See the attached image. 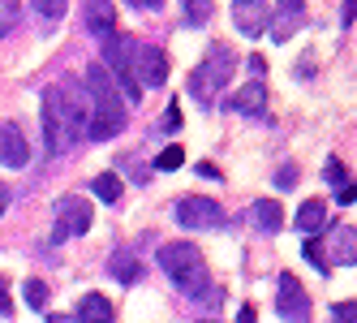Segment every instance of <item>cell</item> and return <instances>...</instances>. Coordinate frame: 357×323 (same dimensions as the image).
I'll use <instances>...</instances> for the list:
<instances>
[{"instance_id":"obj_1","label":"cell","mask_w":357,"mask_h":323,"mask_svg":"<svg viewBox=\"0 0 357 323\" xmlns=\"http://www.w3.org/2000/svg\"><path fill=\"white\" fill-rule=\"evenodd\" d=\"M160 267H164V276L190 297V302H202V306L220 310L224 293H220V285H211L207 259H202V250H198L194 241H168V246H160Z\"/></svg>"},{"instance_id":"obj_2","label":"cell","mask_w":357,"mask_h":323,"mask_svg":"<svg viewBox=\"0 0 357 323\" xmlns=\"http://www.w3.org/2000/svg\"><path fill=\"white\" fill-rule=\"evenodd\" d=\"M82 87H86V99H91V130H86V138H95V142L121 138L125 126H130V108H125V99L116 95L108 69L99 65V61H91Z\"/></svg>"},{"instance_id":"obj_3","label":"cell","mask_w":357,"mask_h":323,"mask_svg":"<svg viewBox=\"0 0 357 323\" xmlns=\"http://www.w3.org/2000/svg\"><path fill=\"white\" fill-rule=\"evenodd\" d=\"M233 69H237V52L228 43H211V52L202 57V65L190 73V95L198 99L202 108H211L215 95L233 82Z\"/></svg>"},{"instance_id":"obj_4","label":"cell","mask_w":357,"mask_h":323,"mask_svg":"<svg viewBox=\"0 0 357 323\" xmlns=\"http://www.w3.org/2000/svg\"><path fill=\"white\" fill-rule=\"evenodd\" d=\"M134 39L130 35H121V31H112V35H104V65L108 69V78H112V87H116V95L125 99V108L130 104H142V87H138V78H134Z\"/></svg>"},{"instance_id":"obj_5","label":"cell","mask_w":357,"mask_h":323,"mask_svg":"<svg viewBox=\"0 0 357 323\" xmlns=\"http://www.w3.org/2000/svg\"><path fill=\"white\" fill-rule=\"evenodd\" d=\"M52 241L61 246V241H69V237H82V233H91V225H95V216H91V203L86 198H73V194H65V198H56V207H52Z\"/></svg>"},{"instance_id":"obj_6","label":"cell","mask_w":357,"mask_h":323,"mask_svg":"<svg viewBox=\"0 0 357 323\" xmlns=\"http://www.w3.org/2000/svg\"><path fill=\"white\" fill-rule=\"evenodd\" d=\"M56 87H61V112H65V138L73 147L91 130V99H86V87L78 82H56Z\"/></svg>"},{"instance_id":"obj_7","label":"cell","mask_w":357,"mask_h":323,"mask_svg":"<svg viewBox=\"0 0 357 323\" xmlns=\"http://www.w3.org/2000/svg\"><path fill=\"white\" fill-rule=\"evenodd\" d=\"M275 315L284 323H310V293L301 289L293 271H280L275 280Z\"/></svg>"},{"instance_id":"obj_8","label":"cell","mask_w":357,"mask_h":323,"mask_svg":"<svg viewBox=\"0 0 357 323\" xmlns=\"http://www.w3.org/2000/svg\"><path fill=\"white\" fill-rule=\"evenodd\" d=\"M172 220L181 229H224V207L215 203V198L190 194V198H181V203L172 207Z\"/></svg>"},{"instance_id":"obj_9","label":"cell","mask_w":357,"mask_h":323,"mask_svg":"<svg viewBox=\"0 0 357 323\" xmlns=\"http://www.w3.org/2000/svg\"><path fill=\"white\" fill-rule=\"evenodd\" d=\"M65 147H69V138H65L61 87H47V91H43V151L56 160V156H65Z\"/></svg>"},{"instance_id":"obj_10","label":"cell","mask_w":357,"mask_h":323,"mask_svg":"<svg viewBox=\"0 0 357 323\" xmlns=\"http://www.w3.org/2000/svg\"><path fill=\"white\" fill-rule=\"evenodd\" d=\"M134 78H138L142 91L168 82V52H164V47H155V43L134 47Z\"/></svg>"},{"instance_id":"obj_11","label":"cell","mask_w":357,"mask_h":323,"mask_svg":"<svg viewBox=\"0 0 357 323\" xmlns=\"http://www.w3.org/2000/svg\"><path fill=\"white\" fill-rule=\"evenodd\" d=\"M0 164L5 168H26L31 164V142L17 121H0Z\"/></svg>"},{"instance_id":"obj_12","label":"cell","mask_w":357,"mask_h":323,"mask_svg":"<svg viewBox=\"0 0 357 323\" xmlns=\"http://www.w3.org/2000/svg\"><path fill=\"white\" fill-rule=\"evenodd\" d=\"M267 22H271V5H263V0H237L233 5V27L245 39H259L267 31Z\"/></svg>"},{"instance_id":"obj_13","label":"cell","mask_w":357,"mask_h":323,"mask_svg":"<svg viewBox=\"0 0 357 323\" xmlns=\"http://www.w3.org/2000/svg\"><path fill=\"white\" fill-rule=\"evenodd\" d=\"M241 225H254L259 233H280L284 229V207H280V198H259L241 211Z\"/></svg>"},{"instance_id":"obj_14","label":"cell","mask_w":357,"mask_h":323,"mask_svg":"<svg viewBox=\"0 0 357 323\" xmlns=\"http://www.w3.org/2000/svg\"><path fill=\"white\" fill-rule=\"evenodd\" d=\"M305 27V5L301 0H284V5H271V22H267V31H271V39H280L284 43L293 31H301Z\"/></svg>"},{"instance_id":"obj_15","label":"cell","mask_w":357,"mask_h":323,"mask_svg":"<svg viewBox=\"0 0 357 323\" xmlns=\"http://www.w3.org/2000/svg\"><path fill=\"white\" fill-rule=\"evenodd\" d=\"M228 108H237V112H245V117H263V121H267V82H263V78L245 82Z\"/></svg>"},{"instance_id":"obj_16","label":"cell","mask_w":357,"mask_h":323,"mask_svg":"<svg viewBox=\"0 0 357 323\" xmlns=\"http://www.w3.org/2000/svg\"><path fill=\"white\" fill-rule=\"evenodd\" d=\"M293 229H301L305 237H319L327 229V203L323 198H305V203L297 207V225Z\"/></svg>"},{"instance_id":"obj_17","label":"cell","mask_w":357,"mask_h":323,"mask_svg":"<svg viewBox=\"0 0 357 323\" xmlns=\"http://www.w3.org/2000/svg\"><path fill=\"white\" fill-rule=\"evenodd\" d=\"M108 271L121 280V285H138V276H142V267H138V259H134V250L130 246H121V250H112V259H108Z\"/></svg>"},{"instance_id":"obj_18","label":"cell","mask_w":357,"mask_h":323,"mask_svg":"<svg viewBox=\"0 0 357 323\" xmlns=\"http://www.w3.org/2000/svg\"><path fill=\"white\" fill-rule=\"evenodd\" d=\"M78 323H112V306L104 293H86L78 302Z\"/></svg>"},{"instance_id":"obj_19","label":"cell","mask_w":357,"mask_h":323,"mask_svg":"<svg viewBox=\"0 0 357 323\" xmlns=\"http://www.w3.org/2000/svg\"><path fill=\"white\" fill-rule=\"evenodd\" d=\"M82 13H86V27H91L99 39L112 35V17H116L112 5H104V0H91V5H82Z\"/></svg>"},{"instance_id":"obj_20","label":"cell","mask_w":357,"mask_h":323,"mask_svg":"<svg viewBox=\"0 0 357 323\" xmlns=\"http://www.w3.org/2000/svg\"><path fill=\"white\" fill-rule=\"evenodd\" d=\"M331 241H336V263L353 267V255H357V241H353V229L336 225V229H331Z\"/></svg>"},{"instance_id":"obj_21","label":"cell","mask_w":357,"mask_h":323,"mask_svg":"<svg viewBox=\"0 0 357 323\" xmlns=\"http://www.w3.org/2000/svg\"><path fill=\"white\" fill-rule=\"evenodd\" d=\"M91 190H95V198H104V203H116L121 198V177L116 172H99V177L91 181Z\"/></svg>"},{"instance_id":"obj_22","label":"cell","mask_w":357,"mask_h":323,"mask_svg":"<svg viewBox=\"0 0 357 323\" xmlns=\"http://www.w3.org/2000/svg\"><path fill=\"white\" fill-rule=\"evenodd\" d=\"M301 259L310 263L319 276H327L331 271V263H327V255H323V246H319V237H305V246H301Z\"/></svg>"},{"instance_id":"obj_23","label":"cell","mask_w":357,"mask_h":323,"mask_svg":"<svg viewBox=\"0 0 357 323\" xmlns=\"http://www.w3.org/2000/svg\"><path fill=\"white\" fill-rule=\"evenodd\" d=\"M22 293H26V306H35V310H43V306H47V297H52L43 280H26V285H22Z\"/></svg>"},{"instance_id":"obj_24","label":"cell","mask_w":357,"mask_h":323,"mask_svg":"<svg viewBox=\"0 0 357 323\" xmlns=\"http://www.w3.org/2000/svg\"><path fill=\"white\" fill-rule=\"evenodd\" d=\"M323 177H327V181H331V186H336V194H340V190H344V186H353V181H349V172H344V164H340V160H336V156H331V160H327V164H323Z\"/></svg>"},{"instance_id":"obj_25","label":"cell","mask_w":357,"mask_h":323,"mask_svg":"<svg viewBox=\"0 0 357 323\" xmlns=\"http://www.w3.org/2000/svg\"><path fill=\"white\" fill-rule=\"evenodd\" d=\"M185 164V151H181V147H164V151L155 156V168L160 172H172V168H181Z\"/></svg>"},{"instance_id":"obj_26","label":"cell","mask_w":357,"mask_h":323,"mask_svg":"<svg viewBox=\"0 0 357 323\" xmlns=\"http://www.w3.org/2000/svg\"><path fill=\"white\" fill-rule=\"evenodd\" d=\"M116 164H121L125 172H130V177H134L138 186H146V181H151V168H142V164H138L134 156H116Z\"/></svg>"},{"instance_id":"obj_27","label":"cell","mask_w":357,"mask_h":323,"mask_svg":"<svg viewBox=\"0 0 357 323\" xmlns=\"http://www.w3.org/2000/svg\"><path fill=\"white\" fill-rule=\"evenodd\" d=\"M181 13H185V27H202L211 17V5H194L190 0V5H181Z\"/></svg>"},{"instance_id":"obj_28","label":"cell","mask_w":357,"mask_h":323,"mask_svg":"<svg viewBox=\"0 0 357 323\" xmlns=\"http://www.w3.org/2000/svg\"><path fill=\"white\" fill-rule=\"evenodd\" d=\"M331 323H357V302H353V297L331 306Z\"/></svg>"},{"instance_id":"obj_29","label":"cell","mask_w":357,"mask_h":323,"mask_svg":"<svg viewBox=\"0 0 357 323\" xmlns=\"http://www.w3.org/2000/svg\"><path fill=\"white\" fill-rule=\"evenodd\" d=\"M39 17H47V22H56V17H65L69 13V5H61V0H43V5H31Z\"/></svg>"},{"instance_id":"obj_30","label":"cell","mask_w":357,"mask_h":323,"mask_svg":"<svg viewBox=\"0 0 357 323\" xmlns=\"http://www.w3.org/2000/svg\"><path fill=\"white\" fill-rule=\"evenodd\" d=\"M17 5H0V39H5V35H13V27H17Z\"/></svg>"},{"instance_id":"obj_31","label":"cell","mask_w":357,"mask_h":323,"mask_svg":"<svg viewBox=\"0 0 357 323\" xmlns=\"http://www.w3.org/2000/svg\"><path fill=\"white\" fill-rule=\"evenodd\" d=\"M160 130H164V134L181 130V104H168V112H164V121H160Z\"/></svg>"},{"instance_id":"obj_32","label":"cell","mask_w":357,"mask_h":323,"mask_svg":"<svg viewBox=\"0 0 357 323\" xmlns=\"http://www.w3.org/2000/svg\"><path fill=\"white\" fill-rule=\"evenodd\" d=\"M297 186V164H284L275 172V190H293Z\"/></svg>"},{"instance_id":"obj_33","label":"cell","mask_w":357,"mask_h":323,"mask_svg":"<svg viewBox=\"0 0 357 323\" xmlns=\"http://www.w3.org/2000/svg\"><path fill=\"white\" fill-rule=\"evenodd\" d=\"M0 319H13V297H9V285L0 280Z\"/></svg>"},{"instance_id":"obj_34","label":"cell","mask_w":357,"mask_h":323,"mask_svg":"<svg viewBox=\"0 0 357 323\" xmlns=\"http://www.w3.org/2000/svg\"><path fill=\"white\" fill-rule=\"evenodd\" d=\"M237 323H259V310H254V306L245 302V306L237 310Z\"/></svg>"},{"instance_id":"obj_35","label":"cell","mask_w":357,"mask_h":323,"mask_svg":"<svg viewBox=\"0 0 357 323\" xmlns=\"http://www.w3.org/2000/svg\"><path fill=\"white\" fill-rule=\"evenodd\" d=\"M134 9H151V13H160V9H164V0H134Z\"/></svg>"},{"instance_id":"obj_36","label":"cell","mask_w":357,"mask_h":323,"mask_svg":"<svg viewBox=\"0 0 357 323\" xmlns=\"http://www.w3.org/2000/svg\"><path fill=\"white\" fill-rule=\"evenodd\" d=\"M353 198H357V190H353V186H344V190L336 194V203H344V207H353Z\"/></svg>"},{"instance_id":"obj_37","label":"cell","mask_w":357,"mask_h":323,"mask_svg":"<svg viewBox=\"0 0 357 323\" xmlns=\"http://www.w3.org/2000/svg\"><path fill=\"white\" fill-rule=\"evenodd\" d=\"M353 17H357V9H353V5H344V9H340V22H344V27H353Z\"/></svg>"},{"instance_id":"obj_38","label":"cell","mask_w":357,"mask_h":323,"mask_svg":"<svg viewBox=\"0 0 357 323\" xmlns=\"http://www.w3.org/2000/svg\"><path fill=\"white\" fill-rule=\"evenodd\" d=\"M9 198H13V194H9V186H0V216H5V207H9Z\"/></svg>"},{"instance_id":"obj_39","label":"cell","mask_w":357,"mask_h":323,"mask_svg":"<svg viewBox=\"0 0 357 323\" xmlns=\"http://www.w3.org/2000/svg\"><path fill=\"white\" fill-rule=\"evenodd\" d=\"M47 323H78L73 315H47Z\"/></svg>"},{"instance_id":"obj_40","label":"cell","mask_w":357,"mask_h":323,"mask_svg":"<svg viewBox=\"0 0 357 323\" xmlns=\"http://www.w3.org/2000/svg\"><path fill=\"white\" fill-rule=\"evenodd\" d=\"M198 323H220V319H198Z\"/></svg>"}]
</instances>
